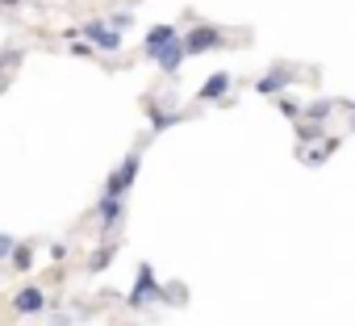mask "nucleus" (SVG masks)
I'll list each match as a JSON object with an SVG mask.
<instances>
[{"label":"nucleus","mask_w":355,"mask_h":326,"mask_svg":"<svg viewBox=\"0 0 355 326\" xmlns=\"http://www.w3.org/2000/svg\"><path fill=\"white\" fill-rule=\"evenodd\" d=\"M67 255H71V251H67V243H51V259H55V264H63Z\"/></svg>","instance_id":"18"},{"label":"nucleus","mask_w":355,"mask_h":326,"mask_svg":"<svg viewBox=\"0 0 355 326\" xmlns=\"http://www.w3.org/2000/svg\"><path fill=\"white\" fill-rule=\"evenodd\" d=\"M230 84H234V76H230V71H214V76L201 84L197 101H201V105H214V101H222V96L230 92Z\"/></svg>","instance_id":"10"},{"label":"nucleus","mask_w":355,"mask_h":326,"mask_svg":"<svg viewBox=\"0 0 355 326\" xmlns=\"http://www.w3.org/2000/svg\"><path fill=\"white\" fill-rule=\"evenodd\" d=\"M125 301H130V309H150L155 301H171V293L155 280V268L150 264H138V280H134V293Z\"/></svg>","instance_id":"2"},{"label":"nucleus","mask_w":355,"mask_h":326,"mask_svg":"<svg viewBox=\"0 0 355 326\" xmlns=\"http://www.w3.org/2000/svg\"><path fill=\"white\" fill-rule=\"evenodd\" d=\"M105 22H109V26H113V30H121V34H125V30H130V26H134V13H130V9H117V13H109V17H105Z\"/></svg>","instance_id":"14"},{"label":"nucleus","mask_w":355,"mask_h":326,"mask_svg":"<svg viewBox=\"0 0 355 326\" xmlns=\"http://www.w3.org/2000/svg\"><path fill=\"white\" fill-rule=\"evenodd\" d=\"M138 168H142V146H134L117 168L109 172V180H105V189H101V197H125L130 189H134V180H138Z\"/></svg>","instance_id":"1"},{"label":"nucleus","mask_w":355,"mask_h":326,"mask_svg":"<svg viewBox=\"0 0 355 326\" xmlns=\"http://www.w3.org/2000/svg\"><path fill=\"white\" fill-rule=\"evenodd\" d=\"M26 5V0H0V9H5V13H13V9H21Z\"/></svg>","instance_id":"19"},{"label":"nucleus","mask_w":355,"mask_h":326,"mask_svg":"<svg viewBox=\"0 0 355 326\" xmlns=\"http://www.w3.org/2000/svg\"><path fill=\"white\" fill-rule=\"evenodd\" d=\"M96 218H101V239H113L121 230V222H125V197H101Z\"/></svg>","instance_id":"5"},{"label":"nucleus","mask_w":355,"mask_h":326,"mask_svg":"<svg viewBox=\"0 0 355 326\" xmlns=\"http://www.w3.org/2000/svg\"><path fill=\"white\" fill-rule=\"evenodd\" d=\"M67 55H76V59H92L96 51H92V42H80V38H71V46H67Z\"/></svg>","instance_id":"16"},{"label":"nucleus","mask_w":355,"mask_h":326,"mask_svg":"<svg viewBox=\"0 0 355 326\" xmlns=\"http://www.w3.org/2000/svg\"><path fill=\"white\" fill-rule=\"evenodd\" d=\"M113 259H117V243L109 239L105 247H96V251H92V259H88V276H96V272H105V268H109Z\"/></svg>","instance_id":"11"},{"label":"nucleus","mask_w":355,"mask_h":326,"mask_svg":"<svg viewBox=\"0 0 355 326\" xmlns=\"http://www.w3.org/2000/svg\"><path fill=\"white\" fill-rule=\"evenodd\" d=\"M9 264H13V272H30L34 268V247L30 243H17L13 255H9Z\"/></svg>","instance_id":"13"},{"label":"nucleus","mask_w":355,"mask_h":326,"mask_svg":"<svg viewBox=\"0 0 355 326\" xmlns=\"http://www.w3.org/2000/svg\"><path fill=\"white\" fill-rule=\"evenodd\" d=\"M13 309L26 314V318H30V314H42V309H46V289H42V284L17 289V293H13Z\"/></svg>","instance_id":"7"},{"label":"nucleus","mask_w":355,"mask_h":326,"mask_svg":"<svg viewBox=\"0 0 355 326\" xmlns=\"http://www.w3.org/2000/svg\"><path fill=\"white\" fill-rule=\"evenodd\" d=\"M330 109H334V101H318V105L305 109V117H309V121H322V117H330Z\"/></svg>","instance_id":"15"},{"label":"nucleus","mask_w":355,"mask_h":326,"mask_svg":"<svg viewBox=\"0 0 355 326\" xmlns=\"http://www.w3.org/2000/svg\"><path fill=\"white\" fill-rule=\"evenodd\" d=\"M175 38H180V30H175V26H150L146 30V38H142V55L146 59H155L167 42H175Z\"/></svg>","instance_id":"9"},{"label":"nucleus","mask_w":355,"mask_h":326,"mask_svg":"<svg viewBox=\"0 0 355 326\" xmlns=\"http://www.w3.org/2000/svg\"><path fill=\"white\" fill-rule=\"evenodd\" d=\"M184 59H189V46H184V38H175V42H167V46L155 55V67L167 71V76H175V71L184 67Z\"/></svg>","instance_id":"8"},{"label":"nucleus","mask_w":355,"mask_h":326,"mask_svg":"<svg viewBox=\"0 0 355 326\" xmlns=\"http://www.w3.org/2000/svg\"><path fill=\"white\" fill-rule=\"evenodd\" d=\"M226 42V34L218 30V26H209V22H201V26H193L189 34H184V46H189V59L193 55H205V51H218Z\"/></svg>","instance_id":"4"},{"label":"nucleus","mask_w":355,"mask_h":326,"mask_svg":"<svg viewBox=\"0 0 355 326\" xmlns=\"http://www.w3.org/2000/svg\"><path fill=\"white\" fill-rule=\"evenodd\" d=\"M175 121H184V113H175V109H163V105H150V134L175 126Z\"/></svg>","instance_id":"12"},{"label":"nucleus","mask_w":355,"mask_h":326,"mask_svg":"<svg viewBox=\"0 0 355 326\" xmlns=\"http://www.w3.org/2000/svg\"><path fill=\"white\" fill-rule=\"evenodd\" d=\"M80 38H88V42L101 46V51H121V30H113L105 17L84 22V26H80Z\"/></svg>","instance_id":"3"},{"label":"nucleus","mask_w":355,"mask_h":326,"mask_svg":"<svg viewBox=\"0 0 355 326\" xmlns=\"http://www.w3.org/2000/svg\"><path fill=\"white\" fill-rule=\"evenodd\" d=\"M134 326H138V322H134Z\"/></svg>","instance_id":"20"},{"label":"nucleus","mask_w":355,"mask_h":326,"mask_svg":"<svg viewBox=\"0 0 355 326\" xmlns=\"http://www.w3.org/2000/svg\"><path fill=\"white\" fill-rule=\"evenodd\" d=\"M13 247H17V239H13V234H5V230H0V264H5V259L13 255Z\"/></svg>","instance_id":"17"},{"label":"nucleus","mask_w":355,"mask_h":326,"mask_svg":"<svg viewBox=\"0 0 355 326\" xmlns=\"http://www.w3.org/2000/svg\"><path fill=\"white\" fill-rule=\"evenodd\" d=\"M293 80H297V67H284V63H280V67H272L268 76L255 80V92H263V96H280Z\"/></svg>","instance_id":"6"}]
</instances>
